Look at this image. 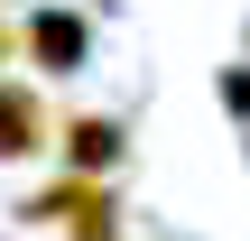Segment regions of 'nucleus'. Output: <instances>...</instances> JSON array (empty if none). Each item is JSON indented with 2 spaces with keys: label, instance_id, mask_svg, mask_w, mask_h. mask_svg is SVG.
<instances>
[{
  "label": "nucleus",
  "instance_id": "6",
  "mask_svg": "<svg viewBox=\"0 0 250 241\" xmlns=\"http://www.w3.org/2000/svg\"><path fill=\"white\" fill-rule=\"evenodd\" d=\"M241 37H250V28H241Z\"/></svg>",
  "mask_w": 250,
  "mask_h": 241
},
{
  "label": "nucleus",
  "instance_id": "5",
  "mask_svg": "<svg viewBox=\"0 0 250 241\" xmlns=\"http://www.w3.org/2000/svg\"><path fill=\"white\" fill-rule=\"evenodd\" d=\"M0 56H9V28H0Z\"/></svg>",
  "mask_w": 250,
  "mask_h": 241
},
{
  "label": "nucleus",
  "instance_id": "4",
  "mask_svg": "<svg viewBox=\"0 0 250 241\" xmlns=\"http://www.w3.org/2000/svg\"><path fill=\"white\" fill-rule=\"evenodd\" d=\"M223 102H232V111H250V65H232V74H223Z\"/></svg>",
  "mask_w": 250,
  "mask_h": 241
},
{
  "label": "nucleus",
  "instance_id": "1",
  "mask_svg": "<svg viewBox=\"0 0 250 241\" xmlns=\"http://www.w3.org/2000/svg\"><path fill=\"white\" fill-rule=\"evenodd\" d=\"M28 56H37L46 74H74V65L93 56V28H83L74 9H37V19H28Z\"/></svg>",
  "mask_w": 250,
  "mask_h": 241
},
{
  "label": "nucleus",
  "instance_id": "3",
  "mask_svg": "<svg viewBox=\"0 0 250 241\" xmlns=\"http://www.w3.org/2000/svg\"><path fill=\"white\" fill-rule=\"evenodd\" d=\"M65 158L93 176V167H111L121 158V121H102V111H83V121H65Z\"/></svg>",
  "mask_w": 250,
  "mask_h": 241
},
{
  "label": "nucleus",
  "instance_id": "2",
  "mask_svg": "<svg viewBox=\"0 0 250 241\" xmlns=\"http://www.w3.org/2000/svg\"><path fill=\"white\" fill-rule=\"evenodd\" d=\"M46 149V102L28 84H0V158H37Z\"/></svg>",
  "mask_w": 250,
  "mask_h": 241
}]
</instances>
